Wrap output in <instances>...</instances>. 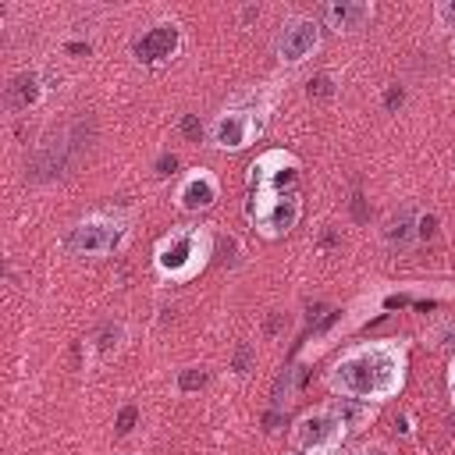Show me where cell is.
I'll return each mask as SVG.
<instances>
[{"mask_svg":"<svg viewBox=\"0 0 455 455\" xmlns=\"http://www.w3.org/2000/svg\"><path fill=\"white\" fill-rule=\"evenodd\" d=\"M395 103H402V89H398V92H395V89L387 92V107H395Z\"/></svg>","mask_w":455,"mask_h":455,"instance_id":"24","label":"cell"},{"mask_svg":"<svg viewBox=\"0 0 455 455\" xmlns=\"http://www.w3.org/2000/svg\"><path fill=\"white\" fill-rule=\"evenodd\" d=\"M309 96H316V100H323V96H334V75H331V71H320V75H313V78H309Z\"/></svg>","mask_w":455,"mask_h":455,"instance_id":"16","label":"cell"},{"mask_svg":"<svg viewBox=\"0 0 455 455\" xmlns=\"http://www.w3.org/2000/svg\"><path fill=\"white\" fill-rule=\"evenodd\" d=\"M181 132H185L188 139H199V132H203V128H199V121H196V117H185V121H181Z\"/></svg>","mask_w":455,"mask_h":455,"instance_id":"21","label":"cell"},{"mask_svg":"<svg viewBox=\"0 0 455 455\" xmlns=\"http://www.w3.org/2000/svg\"><path fill=\"white\" fill-rule=\"evenodd\" d=\"M132 50H135V57H139L142 64L160 68V64H167V60L178 57V50H181V28H178L174 21H156V25H149V28L135 39Z\"/></svg>","mask_w":455,"mask_h":455,"instance_id":"9","label":"cell"},{"mask_svg":"<svg viewBox=\"0 0 455 455\" xmlns=\"http://www.w3.org/2000/svg\"><path fill=\"white\" fill-rule=\"evenodd\" d=\"M121 341H124V323H107V327H100V334H96V352H100L103 359H110V355L121 348Z\"/></svg>","mask_w":455,"mask_h":455,"instance_id":"14","label":"cell"},{"mask_svg":"<svg viewBox=\"0 0 455 455\" xmlns=\"http://www.w3.org/2000/svg\"><path fill=\"white\" fill-rule=\"evenodd\" d=\"M124 238H128V220L121 213H89L68 231L64 249L71 256L96 259V256H110Z\"/></svg>","mask_w":455,"mask_h":455,"instance_id":"5","label":"cell"},{"mask_svg":"<svg viewBox=\"0 0 455 455\" xmlns=\"http://www.w3.org/2000/svg\"><path fill=\"white\" fill-rule=\"evenodd\" d=\"M359 455H395V451H391V444H384V441H373V444L359 448Z\"/></svg>","mask_w":455,"mask_h":455,"instance_id":"19","label":"cell"},{"mask_svg":"<svg viewBox=\"0 0 455 455\" xmlns=\"http://www.w3.org/2000/svg\"><path fill=\"white\" fill-rule=\"evenodd\" d=\"M217 199H220V181H217V174L206 171V167L188 171V174L178 181V188H174V206H178L181 213H203V210H210Z\"/></svg>","mask_w":455,"mask_h":455,"instance_id":"10","label":"cell"},{"mask_svg":"<svg viewBox=\"0 0 455 455\" xmlns=\"http://www.w3.org/2000/svg\"><path fill=\"white\" fill-rule=\"evenodd\" d=\"M213 256V238L206 228L188 224V228H174L167 231L156 249H153V270L160 281L171 284H185L192 277H199V270L210 263Z\"/></svg>","mask_w":455,"mask_h":455,"instance_id":"2","label":"cell"},{"mask_svg":"<svg viewBox=\"0 0 455 455\" xmlns=\"http://www.w3.org/2000/svg\"><path fill=\"white\" fill-rule=\"evenodd\" d=\"M451 60H455V32H451Z\"/></svg>","mask_w":455,"mask_h":455,"instance_id":"25","label":"cell"},{"mask_svg":"<svg viewBox=\"0 0 455 455\" xmlns=\"http://www.w3.org/2000/svg\"><path fill=\"white\" fill-rule=\"evenodd\" d=\"M434 228H437V220L419 213V238H430V235H434Z\"/></svg>","mask_w":455,"mask_h":455,"instance_id":"22","label":"cell"},{"mask_svg":"<svg viewBox=\"0 0 455 455\" xmlns=\"http://www.w3.org/2000/svg\"><path fill=\"white\" fill-rule=\"evenodd\" d=\"M448 395H451V409H455V355L448 363Z\"/></svg>","mask_w":455,"mask_h":455,"instance_id":"23","label":"cell"},{"mask_svg":"<svg viewBox=\"0 0 455 455\" xmlns=\"http://www.w3.org/2000/svg\"><path fill=\"white\" fill-rule=\"evenodd\" d=\"M320 50V21L309 18V14H291L284 18L281 32H277V43H274V53L284 68H299L306 64L313 53Z\"/></svg>","mask_w":455,"mask_h":455,"instance_id":"6","label":"cell"},{"mask_svg":"<svg viewBox=\"0 0 455 455\" xmlns=\"http://www.w3.org/2000/svg\"><path fill=\"white\" fill-rule=\"evenodd\" d=\"M323 21L334 28V32H359L373 21V4L366 0H334L323 7Z\"/></svg>","mask_w":455,"mask_h":455,"instance_id":"11","label":"cell"},{"mask_svg":"<svg viewBox=\"0 0 455 455\" xmlns=\"http://www.w3.org/2000/svg\"><path fill=\"white\" fill-rule=\"evenodd\" d=\"M384 242H387L391 249H398V252L412 249V245L419 242V213H416V210L395 213V217L387 220V228H384Z\"/></svg>","mask_w":455,"mask_h":455,"instance_id":"13","label":"cell"},{"mask_svg":"<svg viewBox=\"0 0 455 455\" xmlns=\"http://www.w3.org/2000/svg\"><path fill=\"white\" fill-rule=\"evenodd\" d=\"M434 21H437V28H451L455 32V0H441L434 7Z\"/></svg>","mask_w":455,"mask_h":455,"instance_id":"17","label":"cell"},{"mask_svg":"<svg viewBox=\"0 0 455 455\" xmlns=\"http://www.w3.org/2000/svg\"><path fill=\"white\" fill-rule=\"evenodd\" d=\"M206 384V370L203 366H185L178 373V391H199Z\"/></svg>","mask_w":455,"mask_h":455,"instance_id":"15","label":"cell"},{"mask_svg":"<svg viewBox=\"0 0 455 455\" xmlns=\"http://www.w3.org/2000/svg\"><path fill=\"white\" fill-rule=\"evenodd\" d=\"M299 217H302L299 188H288V192H249L245 220L263 238H284L299 224Z\"/></svg>","mask_w":455,"mask_h":455,"instance_id":"4","label":"cell"},{"mask_svg":"<svg viewBox=\"0 0 455 455\" xmlns=\"http://www.w3.org/2000/svg\"><path fill=\"white\" fill-rule=\"evenodd\" d=\"M249 359H252V348H249V345H242V348H238V355H235V370H238V373H245Z\"/></svg>","mask_w":455,"mask_h":455,"instance_id":"20","label":"cell"},{"mask_svg":"<svg viewBox=\"0 0 455 455\" xmlns=\"http://www.w3.org/2000/svg\"><path fill=\"white\" fill-rule=\"evenodd\" d=\"M256 135H259V117H256L252 110H242V107L220 110V114L213 117V124H210V142H213V149H220V153H238V149H245Z\"/></svg>","mask_w":455,"mask_h":455,"instance_id":"8","label":"cell"},{"mask_svg":"<svg viewBox=\"0 0 455 455\" xmlns=\"http://www.w3.org/2000/svg\"><path fill=\"white\" fill-rule=\"evenodd\" d=\"M348 437V416L338 405H316L302 412L291 427V444L299 455H331Z\"/></svg>","mask_w":455,"mask_h":455,"instance_id":"3","label":"cell"},{"mask_svg":"<svg viewBox=\"0 0 455 455\" xmlns=\"http://www.w3.org/2000/svg\"><path fill=\"white\" fill-rule=\"evenodd\" d=\"M405 366H409V345L405 338H377L359 341L345 348L331 370L327 387L348 402H387L405 387Z\"/></svg>","mask_w":455,"mask_h":455,"instance_id":"1","label":"cell"},{"mask_svg":"<svg viewBox=\"0 0 455 455\" xmlns=\"http://www.w3.org/2000/svg\"><path fill=\"white\" fill-rule=\"evenodd\" d=\"M132 423H135V405L121 409V416H117V434H128V430H132Z\"/></svg>","mask_w":455,"mask_h":455,"instance_id":"18","label":"cell"},{"mask_svg":"<svg viewBox=\"0 0 455 455\" xmlns=\"http://www.w3.org/2000/svg\"><path fill=\"white\" fill-rule=\"evenodd\" d=\"M299 181V160L284 149H267L249 167V192H288Z\"/></svg>","mask_w":455,"mask_h":455,"instance_id":"7","label":"cell"},{"mask_svg":"<svg viewBox=\"0 0 455 455\" xmlns=\"http://www.w3.org/2000/svg\"><path fill=\"white\" fill-rule=\"evenodd\" d=\"M43 100V78L39 71H18L7 85V107L11 110H28Z\"/></svg>","mask_w":455,"mask_h":455,"instance_id":"12","label":"cell"}]
</instances>
